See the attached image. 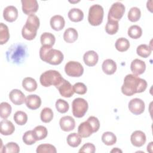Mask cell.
<instances>
[{
    "label": "cell",
    "mask_w": 153,
    "mask_h": 153,
    "mask_svg": "<svg viewBox=\"0 0 153 153\" xmlns=\"http://www.w3.org/2000/svg\"><path fill=\"white\" fill-rule=\"evenodd\" d=\"M146 87L147 82L145 79L133 74H128L124 79L121 91L124 95L131 96L136 93L143 92Z\"/></svg>",
    "instance_id": "obj_1"
},
{
    "label": "cell",
    "mask_w": 153,
    "mask_h": 153,
    "mask_svg": "<svg viewBox=\"0 0 153 153\" xmlns=\"http://www.w3.org/2000/svg\"><path fill=\"white\" fill-rule=\"evenodd\" d=\"M39 57L42 61L53 65L60 64L64 58L62 51L48 45L41 46L39 50Z\"/></svg>",
    "instance_id": "obj_2"
},
{
    "label": "cell",
    "mask_w": 153,
    "mask_h": 153,
    "mask_svg": "<svg viewBox=\"0 0 153 153\" xmlns=\"http://www.w3.org/2000/svg\"><path fill=\"white\" fill-rule=\"evenodd\" d=\"M26 54V46L19 43L13 44L9 47L6 52V57L8 62L15 64H20L25 60Z\"/></svg>",
    "instance_id": "obj_3"
},
{
    "label": "cell",
    "mask_w": 153,
    "mask_h": 153,
    "mask_svg": "<svg viewBox=\"0 0 153 153\" xmlns=\"http://www.w3.org/2000/svg\"><path fill=\"white\" fill-rule=\"evenodd\" d=\"M39 24V19L36 15L34 14L29 15L22 29L23 38L29 41L33 39L36 36Z\"/></svg>",
    "instance_id": "obj_4"
},
{
    "label": "cell",
    "mask_w": 153,
    "mask_h": 153,
    "mask_svg": "<svg viewBox=\"0 0 153 153\" xmlns=\"http://www.w3.org/2000/svg\"><path fill=\"white\" fill-rule=\"evenodd\" d=\"M61 74L55 70H48L43 72L39 78L41 84L45 87L52 85L57 88L63 80Z\"/></svg>",
    "instance_id": "obj_5"
},
{
    "label": "cell",
    "mask_w": 153,
    "mask_h": 153,
    "mask_svg": "<svg viewBox=\"0 0 153 153\" xmlns=\"http://www.w3.org/2000/svg\"><path fill=\"white\" fill-rule=\"evenodd\" d=\"M104 11L103 7L99 4L91 5L88 11V21L89 23L94 26L100 25L103 19Z\"/></svg>",
    "instance_id": "obj_6"
},
{
    "label": "cell",
    "mask_w": 153,
    "mask_h": 153,
    "mask_svg": "<svg viewBox=\"0 0 153 153\" xmlns=\"http://www.w3.org/2000/svg\"><path fill=\"white\" fill-rule=\"evenodd\" d=\"M88 108L87 102L83 98L75 99L72 103V114L76 118H81L84 116Z\"/></svg>",
    "instance_id": "obj_7"
},
{
    "label": "cell",
    "mask_w": 153,
    "mask_h": 153,
    "mask_svg": "<svg viewBox=\"0 0 153 153\" xmlns=\"http://www.w3.org/2000/svg\"><path fill=\"white\" fill-rule=\"evenodd\" d=\"M65 73L71 77H79L84 72V68L82 65L76 61H69L65 66Z\"/></svg>",
    "instance_id": "obj_8"
},
{
    "label": "cell",
    "mask_w": 153,
    "mask_h": 153,
    "mask_svg": "<svg viewBox=\"0 0 153 153\" xmlns=\"http://www.w3.org/2000/svg\"><path fill=\"white\" fill-rule=\"evenodd\" d=\"M125 12V6L120 2L114 3L109 8L108 19H111L118 21L123 16Z\"/></svg>",
    "instance_id": "obj_9"
},
{
    "label": "cell",
    "mask_w": 153,
    "mask_h": 153,
    "mask_svg": "<svg viewBox=\"0 0 153 153\" xmlns=\"http://www.w3.org/2000/svg\"><path fill=\"white\" fill-rule=\"evenodd\" d=\"M129 111L134 115H140L145 110V105L143 100L139 98L132 99L128 103Z\"/></svg>",
    "instance_id": "obj_10"
},
{
    "label": "cell",
    "mask_w": 153,
    "mask_h": 153,
    "mask_svg": "<svg viewBox=\"0 0 153 153\" xmlns=\"http://www.w3.org/2000/svg\"><path fill=\"white\" fill-rule=\"evenodd\" d=\"M22 11L26 15L33 14L38 10V4L36 0H22Z\"/></svg>",
    "instance_id": "obj_11"
},
{
    "label": "cell",
    "mask_w": 153,
    "mask_h": 153,
    "mask_svg": "<svg viewBox=\"0 0 153 153\" xmlns=\"http://www.w3.org/2000/svg\"><path fill=\"white\" fill-rule=\"evenodd\" d=\"M57 88L59 90L60 95L64 97H71L74 93L73 86L65 79H63L62 82Z\"/></svg>",
    "instance_id": "obj_12"
},
{
    "label": "cell",
    "mask_w": 153,
    "mask_h": 153,
    "mask_svg": "<svg viewBox=\"0 0 153 153\" xmlns=\"http://www.w3.org/2000/svg\"><path fill=\"white\" fill-rule=\"evenodd\" d=\"M146 137L145 134L140 131H134L130 136V140L132 145L136 147H140L146 142Z\"/></svg>",
    "instance_id": "obj_13"
},
{
    "label": "cell",
    "mask_w": 153,
    "mask_h": 153,
    "mask_svg": "<svg viewBox=\"0 0 153 153\" xmlns=\"http://www.w3.org/2000/svg\"><path fill=\"white\" fill-rule=\"evenodd\" d=\"M59 125L62 130L70 131L75 128V121L71 116H64L60 119Z\"/></svg>",
    "instance_id": "obj_14"
},
{
    "label": "cell",
    "mask_w": 153,
    "mask_h": 153,
    "mask_svg": "<svg viewBox=\"0 0 153 153\" xmlns=\"http://www.w3.org/2000/svg\"><path fill=\"white\" fill-rule=\"evenodd\" d=\"M130 69L133 75L136 76L140 75L145 71L146 64L142 60L136 59L131 62L130 65Z\"/></svg>",
    "instance_id": "obj_15"
},
{
    "label": "cell",
    "mask_w": 153,
    "mask_h": 153,
    "mask_svg": "<svg viewBox=\"0 0 153 153\" xmlns=\"http://www.w3.org/2000/svg\"><path fill=\"white\" fill-rule=\"evenodd\" d=\"M3 17L8 22H14L18 17V10L13 5L6 7L3 11Z\"/></svg>",
    "instance_id": "obj_16"
},
{
    "label": "cell",
    "mask_w": 153,
    "mask_h": 153,
    "mask_svg": "<svg viewBox=\"0 0 153 153\" xmlns=\"http://www.w3.org/2000/svg\"><path fill=\"white\" fill-rule=\"evenodd\" d=\"M10 100L16 105H20L25 102L26 97L23 93L18 89H13L9 93Z\"/></svg>",
    "instance_id": "obj_17"
},
{
    "label": "cell",
    "mask_w": 153,
    "mask_h": 153,
    "mask_svg": "<svg viewBox=\"0 0 153 153\" xmlns=\"http://www.w3.org/2000/svg\"><path fill=\"white\" fill-rule=\"evenodd\" d=\"M25 103L26 106L32 110L39 108L41 105V99L36 94H30L26 97Z\"/></svg>",
    "instance_id": "obj_18"
},
{
    "label": "cell",
    "mask_w": 153,
    "mask_h": 153,
    "mask_svg": "<svg viewBox=\"0 0 153 153\" xmlns=\"http://www.w3.org/2000/svg\"><path fill=\"white\" fill-rule=\"evenodd\" d=\"M93 133V128L88 121L81 123L78 127V133L81 137H88Z\"/></svg>",
    "instance_id": "obj_19"
},
{
    "label": "cell",
    "mask_w": 153,
    "mask_h": 153,
    "mask_svg": "<svg viewBox=\"0 0 153 153\" xmlns=\"http://www.w3.org/2000/svg\"><path fill=\"white\" fill-rule=\"evenodd\" d=\"M99 60L97 53L93 50H89L85 52L83 56V60L88 66H95Z\"/></svg>",
    "instance_id": "obj_20"
},
{
    "label": "cell",
    "mask_w": 153,
    "mask_h": 153,
    "mask_svg": "<svg viewBox=\"0 0 153 153\" xmlns=\"http://www.w3.org/2000/svg\"><path fill=\"white\" fill-rule=\"evenodd\" d=\"M50 23L51 28L53 30L56 31H59L63 29L65 27V21L63 17L62 16L55 15L50 19Z\"/></svg>",
    "instance_id": "obj_21"
},
{
    "label": "cell",
    "mask_w": 153,
    "mask_h": 153,
    "mask_svg": "<svg viewBox=\"0 0 153 153\" xmlns=\"http://www.w3.org/2000/svg\"><path fill=\"white\" fill-rule=\"evenodd\" d=\"M14 130L15 127L11 121L4 119L0 122V131L2 135H11Z\"/></svg>",
    "instance_id": "obj_22"
},
{
    "label": "cell",
    "mask_w": 153,
    "mask_h": 153,
    "mask_svg": "<svg viewBox=\"0 0 153 153\" xmlns=\"http://www.w3.org/2000/svg\"><path fill=\"white\" fill-rule=\"evenodd\" d=\"M102 68L104 73L107 75L114 74L117 70V64L112 59H108L103 61Z\"/></svg>",
    "instance_id": "obj_23"
},
{
    "label": "cell",
    "mask_w": 153,
    "mask_h": 153,
    "mask_svg": "<svg viewBox=\"0 0 153 153\" xmlns=\"http://www.w3.org/2000/svg\"><path fill=\"white\" fill-rule=\"evenodd\" d=\"M77 30L73 27L66 29L63 33V39L68 43H73L78 39Z\"/></svg>",
    "instance_id": "obj_24"
},
{
    "label": "cell",
    "mask_w": 153,
    "mask_h": 153,
    "mask_svg": "<svg viewBox=\"0 0 153 153\" xmlns=\"http://www.w3.org/2000/svg\"><path fill=\"white\" fill-rule=\"evenodd\" d=\"M68 16L71 21L74 22H78L82 20L84 18V13L79 8H73L71 9L68 13Z\"/></svg>",
    "instance_id": "obj_25"
},
{
    "label": "cell",
    "mask_w": 153,
    "mask_h": 153,
    "mask_svg": "<svg viewBox=\"0 0 153 153\" xmlns=\"http://www.w3.org/2000/svg\"><path fill=\"white\" fill-rule=\"evenodd\" d=\"M22 86L27 91L32 92L37 88V82L35 79L31 77L25 78L22 81Z\"/></svg>",
    "instance_id": "obj_26"
},
{
    "label": "cell",
    "mask_w": 153,
    "mask_h": 153,
    "mask_svg": "<svg viewBox=\"0 0 153 153\" xmlns=\"http://www.w3.org/2000/svg\"><path fill=\"white\" fill-rule=\"evenodd\" d=\"M40 41L42 45H48L53 47L56 41L54 35L50 32L43 33L40 37Z\"/></svg>",
    "instance_id": "obj_27"
},
{
    "label": "cell",
    "mask_w": 153,
    "mask_h": 153,
    "mask_svg": "<svg viewBox=\"0 0 153 153\" xmlns=\"http://www.w3.org/2000/svg\"><path fill=\"white\" fill-rule=\"evenodd\" d=\"M32 131L36 141L45 139L48 134L47 128L43 126H38L35 127Z\"/></svg>",
    "instance_id": "obj_28"
},
{
    "label": "cell",
    "mask_w": 153,
    "mask_h": 153,
    "mask_svg": "<svg viewBox=\"0 0 153 153\" xmlns=\"http://www.w3.org/2000/svg\"><path fill=\"white\" fill-rule=\"evenodd\" d=\"M66 140H67L68 144L70 146L73 148H76L80 145L82 141V139L78 133H72L69 134L67 136Z\"/></svg>",
    "instance_id": "obj_29"
},
{
    "label": "cell",
    "mask_w": 153,
    "mask_h": 153,
    "mask_svg": "<svg viewBox=\"0 0 153 153\" xmlns=\"http://www.w3.org/2000/svg\"><path fill=\"white\" fill-rule=\"evenodd\" d=\"M119 28L118 22L111 19H108V22L105 26V31L109 35L115 34Z\"/></svg>",
    "instance_id": "obj_30"
},
{
    "label": "cell",
    "mask_w": 153,
    "mask_h": 153,
    "mask_svg": "<svg viewBox=\"0 0 153 153\" xmlns=\"http://www.w3.org/2000/svg\"><path fill=\"white\" fill-rule=\"evenodd\" d=\"M10 38L8 26L3 23H0V44H5Z\"/></svg>",
    "instance_id": "obj_31"
},
{
    "label": "cell",
    "mask_w": 153,
    "mask_h": 153,
    "mask_svg": "<svg viewBox=\"0 0 153 153\" xmlns=\"http://www.w3.org/2000/svg\"><path fill=\"white\" fill-rule=\"evenodd\" d=\"M115 46L118 51L120 52H124L129 48L130 42L127 39L121 37L116 41Z\"/></svg>",
    "instance_id": "obj_32"
},
{
    "label": "cell",
    "mask_w": 153,
    "mask_h": 153,
    "mask_svg": "<svg viewBox=\"0 0 153 153\" xmlns=\"http://www.w3.org/2000/svg\"><path fill=\"white\" fill-rule=\"evenodd\" d=\"M102 142L108 146H111L115 144L117 142V137L112 132L106 131L103 133L102 136Z\"/></svg>",
    "instance_id": "obj_33"
},
{
    "label": "cell",
    "mask_w": 153,
    "mask_h": 153,
    "mask_svg": "<svg viewBox=\"0 0 153 153\" xmlns=\"http://www.w3.org/2000/svg\"><path fill=\"white\" fill-rule=\"evenodd\" d=\"M152 50V48L149 45L146 44H140L137 47L136 53L139 56L143 58H147L151 54Z\"/></svg>",
    "instance_id": "obj_34"
},
{
    "label": "cell",
    "mask_w": 153,
    "mask_h": 153,
    "mask_svg": "<svg viewBox=\"0 0 153 153\" xmlns=\"http://www.w3.org/2000/svg\"><path fill=\"white\" fill-rule=\"evenodd\" d=\"M127 33L131 38L136 39L142 36V30L138 25H132L128 28Z\"/></svg>",
    "instance_id": "obj_35"
},
{
    "label": "cell",
    "mask_w": 153,
    "mask_h": 153,
    "mask_svg": "<svg viewBox=\"0 0 153 153\" xmlns=\"http://www.w3.org/2000/svg\"><path fill=\"white\" fill-rule=\"evenodd\" d=\"M40 118L42 122L45 123H50L53 118V112L52 109L48 107L42 109L41 112Z\"/></svg>",
    "instance_id": "obj_36"
},
{
    "label": "cell",
    "mask_w": 153,
    "mask_h": 153,
    "mask_svg": "<svg viewBox=\"0 0 153 153\" xmlns=\"http://www.w3.org/2000/svg\"><path fill=\"white\" fill-rule=\"evenodd\" d=\"M13 118L17 124L20 126H23L27 123V115L25 112L22 111H18L14 114Z\"/></svg>",
    "instance_id": "obj_37"
},
{
    "label": "cell",
    "mask_w": 153,
    "mask_h": 153,
    "mask_svg": "<svg viewBox=\"0 0 153 153\" xmlns=\"http://www.w3.org/2000/svg\"><path fill=\"white\" fill-rule=\"evenodd\" d=\"M11 106L7 103L3 102L0 104V117L3 119H7L11 113Z\"/></svg>",
    "instance_id": "obj_38"
},
{
    "label": "cell",
    "mask_w": 153,
    "mask_h": 153,
    "mask_svg": "<svg viewBox=\"0 0 153 153\" xmlns=\"http://www.w3.org/2000/svg\"><path fill=\"white\" fill-rule=\"evenodd\" d=\"M141 16V11L140 9L136 7H131L127 15V17L130 22H135L138 21Z\"/></svg>",
    "instance_id": "obj_39"
},
{
    "label": "cell",
    "mask_w": 153,
    "mask_h": 153,
    "mask_svg": "<svg viewBox=\"0 0 153 153\" xmlns=\"http://www.w3.org/2000/svg\"><path fill=\"white\" fill-rule=\"evenodd\" d=\"M36 151L37 153H56L57 152L55 146L48 143L39 145Z\"/></svg>",
    "instance_id": "obj_40"
},
{
    "label": "cell",
    "mask_w": 153,
    "mask_h": 153,
    "mask_svg": "<svg viewBox=\"0 0 153 153\" xmlns=\"http://www.w3.org/2000/svg\"><path fill=\"white\" fill-rule=\"evenodd\" d=\"M55 105L57 111L62 114H64L68 112L69 108L68 103L66 100L62 99H57Z\"/></svg>",
    "instance_id": "obj_41"
},
{
    "label": "cell",
    "mask_w": 153,
    "mask_h": 153,
    "mask_svg": "<svg viewBox=\"0 0 153 153\" xmlns=\"http://www.w3.org/2000/svg\"><path fill=\"white\" fill-rule=\"evenodd\" d=\"M2 151L5 153H18L20 151V148L17 143L15 142H8L4 147Z\"/></svg>",
    "instance_id": "obj_42"
},
{
    "label": "cell",
    "mask_w": 153,
    "mask_h": 153,
    "mask_svg": "<svg viewBox=\"0 0 153 153\" xmlns=\"http://www.w3.org/2000/svg\"><path fill=\"white\" fill-rule=\"evenodd\" d=\"M22 139L23 142L27 145H31L36 142V140L33 136L32 130H28L26 131L23 135Z\"/></svg>",
    "instance_id": "obj_43"
},
{
    "label": "cell",
    "mask_w": 153,
    "mask_h": 153,
    "mask_svg": "<svg viewBox=\"0 0 153 153\" xmlns=\"http://www.w3.org/2000/svg\"><path fill=\"white\" fill-rule=\"evenodd\" d=\"M74 93L78 94H84L86 93L87 88L86 85L82 82H76L73 85Z\"/></svg>",
    "instance_id": "obj_44"
},
{
    "label": "cell",
    "mask_w": 153,
    "mask_h": 153,
    "mask_svg": "<svg viewBox=\"0 0 153 153\" xmlns=\"http://www.w3.org/2000/svg\"><path fill=\"white\" fill-rule=\"evenodd\" d=\"M87 121H88L90 123V124H91V126H92V127L93 128L94 133L97 132L99 130V127H100V122L97 118H96V117H94V116H91L88 118Z\"/></svg>",
    "instance_id": "obj_45"
},
{
    "label": "cell",
    "mask_w": 153,
    "mask_h": 153,
    "mask_svg": "<svg viewBox=\"0 0 153 153\" xmlns=\"http://www.w3.org/2000/svg\"><path fill=\"white\" fill-rule=\"evenodd\" d=\"M96 148L95 146L91 143H85L79 150V152H88L94 153L95 152Z\"/></svg>",
    "instance_id": "obj_46"
},
{
    "label": "cell",
    "mask_w": 153,
    "mask_h": 153,
    "mask_svg": "<svg viewBox=\"0 0 153 153\" xmlns=\"http://www.w3.org/2000/svg\"><path fill=\"white\" fill-rule=\"evenodd\" d=\"M152 142H151L149 145H148L147 146V151L149 152H152Z\"/></svg>",
    "instance_id": "obj_47"
},
{
    "label": "cell",
    "mask_w": 153,
    "mask_h": 153,
    "mask_svg": "<svg viewBox=\"0 0 153 153\" xmlns=\"http://www.w3.org/2000/svg\"><path fill=\"white\" fill-rule=\"evenodd\" d=\"M111 152H121V153H122L123 151L121 149H118V148H114L113 149H112L111 151Z\"/></svg>",
    "instance_id": "obj_48"
}]
</instances>
